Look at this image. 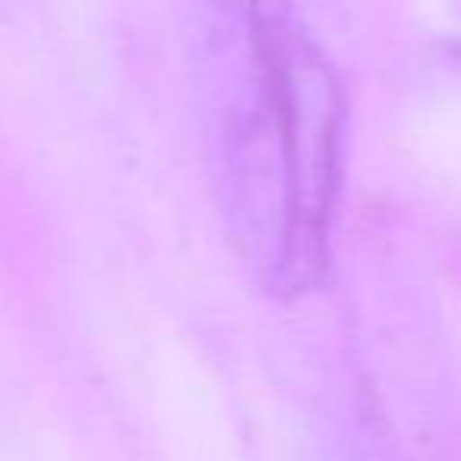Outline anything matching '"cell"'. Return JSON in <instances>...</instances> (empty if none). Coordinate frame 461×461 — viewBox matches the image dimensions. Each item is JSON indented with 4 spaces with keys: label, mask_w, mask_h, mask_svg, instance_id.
<instances>
[{
    "label": "cell",
    "mask_w": 461,
    "mask_h": 461,
    "mask_svg": "<svg viewBox=\"0 0 461 461\" xmlns=\"http://www.w3.org/2000/svg\"><path fill=\"white\" fill-rule=\"evenodd\" d=\"M186 79L228 244L263 294L326 272L341 92L291 0H180Z\"/></svg>",
    "instance_id": "6da1fadb"
}]
</instances>
